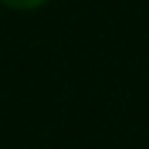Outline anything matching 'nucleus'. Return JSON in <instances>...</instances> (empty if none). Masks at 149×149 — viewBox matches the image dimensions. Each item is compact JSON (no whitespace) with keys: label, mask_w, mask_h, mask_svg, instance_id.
<instances>
[{"label":"nucleus","mask_w":149,"mask_h":149,"mask_svg":"<svg viewBox=\"0 0 149 149\" xmlns=\"http://www.w3.org/2000/svg\"><path fill=\"white\" fill-rule=\"evenodd\" d=\"M7 7H17V10H31V7H41L44 0H3Z\"/></svg>","instance_id":"obj_1"}]
</instances>
